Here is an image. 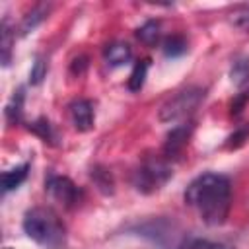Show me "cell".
<instances>
[{"instance_id": "d6986e66", "label": "cell", "mask_w": 249, "mask_h": 249, "mask_svg": "<svg viewBox=\"0 0 249 249\" xmlns=\"http://www.w3.org/2000/svg\"><path fill=\"white\" fill-rule=\"evenodd\" d=\"M91 177H93V181L97 183V187H99L103 193H107V195L113 193V179H111L109 171L95 167V169H91Z\"/></svg>"}, {"instance_id": "6da1fadb", "label": "cell", "mask_w": 249, "mask_h": 249, "mask_svg": "<svg viewBox=\"0 0 249 249\" xmlns=\"http://www.w3.org/2000/svg\"><path fill=\"white\" fill-rule=\"evenodd\" d=\"M185 204L193 206L208 226H222L231 206V185L226 175L202 173L185 191Z\"/></svg>"}, {"instance_id": "3957f363", "label": "cell", "mask_w": 249, "mask_h": 249, "mask_svg": "<svg viewBox=\"0 0 249 249\" xmlns=\"http://www.w3.org/2000/svg\"><path fill=\"white\" fill-rule=\"evenodd\" d=\"M204 99V89L200 88H187L177 91L173 97H169L161 109H160V121L161 123H177L181 119H187Z\"/></svg>"}, {"instance_id": "5b68a950", "label": "cell", "mask_w": 249, "mask_h": 249, "mask_svg": "<svg viewBox=\"0 0 249 249\" xmlns=\"http://www.w3.org/2000/svg\"><path fill=\"white\" fill-rule=\"evenodd\" d=\"M45 189L54 200H58L64 206H72L80 198V189L68 177H62V175H51L45 181Z\"/></svg>"}, {"instance_id": "9c48e42d", "label": "cell", "mask_w": 249, "mask_h": 249, "mask_svg": "<svg viewBox=\"0 0 249 249\" xmlns=\"http://www.w3.org/2000/svg\"><path fill=\"white\" fill-rule=\"evenodd\" d=\"M27 171H29V165L27 163H21L14 169H8L2 173V191L8 193V191H14L18 189L25 179H27Z\"/></svg>"}, {"instance_id": "ac0fdd59", "label": "cell", "mask_w": 249, "mask_h": 249, "mask_svg": "<svg viewBox=\"0 0 249 249\" xmlns=\"http://www.w3.org/2000/svg\"><path fill=\"white\" fill-rule=\"evenodd\" d=\"M0 47H2V64L8 66L10 64V53H12V31H10L6 19L2 21V43H0Z\"/></svg>"}, {"instance_id": "277c9868", "label": "cell", "mask_w": 249, "mask_h": 249, "mask_svg": "<svg viewBox=\"0 0 249 249\" xmlns=\"http://www.w3.org/2000/svg\"><path fill=\"white\" fill-rule=\"evenodd\" d=\"M171 167L163 161V160H148L144 165H140L134 173V187L140 193H154L158 189H161V185L167 183V179L171 177Z\"/></svg>"}, {"instance_id": "7a4b0ae2", "label": "cell", "mask_w": 249, "mask_h": 249, "mask_svg": "<svg viewBox=\"0 0 249 249\" xmlns=\"http://www.w3.org/2000/svg\"><path fill=\"white\" fill-rule=\"evenodd\" d=\"M23 231L41 245H54L64 237L56 216L43 208H33L23 218Z\"/></svg>"}, {"instance_id": "603a6c76", "label": "cell", "mask_w": 249, "mask_h": 249, "mask_svg": "<svg viewBox=\"0 0 249 249\" xmlns=\"http://www.w3.org/2000/svg\"><path fill=\"white\" fill-rule=\"evenodd\" d=\"M4 249H12V247H4Z\"/></svg>"}, {"instance_id": "8fae6325", "label": "cell", "mask_w": 249, "mask_h": 249, "mask_svg": "<svg viewBox=\"0 0 249 249\" xmlns=\"http://www.w3.org/2000/svg\"><path fill=\"white\" fill-rule=\"evenodd\" d=\"M230 78L237 88L249 86V56H241L233 62L230 70Z\"/></svg>"}, {"instance_id": "e0dca14e", "label": "cell", "mask_w": 249, "mask_h": 249, "mask_svg": "<svg viewBox=\"0 0 249 249\" xmlns=\"http://www.w3.org/2000/svg\"><path fill=\"white\" fill-rule=\"evenodd\" d=\"M21 107H23V91L19 89V91L12 97V101H10L8 109H6V115H8V121H10V123H18V121L21 119Z\"/></svg>"}, {"instance_id": "9a60e30c", "label": "cell", "mask_w": 249, "mask_h": 249, "mask_svg": "<svg viewBox=\"0 0 249 249\" xmlns=\"http://www.w3.org/2000/svg\"><path fill=\"white\" fill-rule=\"evenodd\" d=\"M230 16H231L230 19H231L233 27H237L241 31H249V4H243V6L233 8V12Z\"/></svg>"}, {"instance_id": "8992f818", "label": "cell", "mask_w": 249, "mask_h": 249, "mask_svg": "<svg viewBox=\"0 0 249 249\" xmlns=\"http://www.w3.org/2000/svg\"><path fill=\"white\" fill-rule=\"evenodd\" d=\"M70 117L76 130H91L93 126V105L88 99H76L70 103Z\"/></svg>"}, {"instance_id": "4fadbf2b", "label": "cell", "mask_w": 249, "mask_h": 249, "mask_svg": "<svg viewBox=\"0 0 249 249\" xmlns=\"http://www.w3.org/2000/svg\"><path fill=\"white\" fill-rule=\"evenodd\" d=\"M136 37L146 43V45H156L158 37H160V25L156 21H146L138 31H136Z\"/></svg>"}, {"instance_id": "7c38bea8", "label": "cell", "mask_w": 249, "mask_h": 249, "mask_svg": "<svg viewBox=\"0 0 249 249\" xmlns=\"http://www.w3.org/2000/svg\"><path fill=\"white\" fill-rule=\"evenodd\" d=\"M146 74H148V60H140L134 64L130 78H128V89L130 91H140L144 82H146Z\"/></svg>"}, {"instance_id": "ba28073f", "label": "cell", "mask_w": 249, "mask_h": 249, "mask_svg": "<svg viewBox=\"0 0 249 249\" xmlns=\"http://www.w3.org/2000/svg\"><path fill=\"white\" fill-rule=\"evenodd\" d=\"M103 54H105V60L109 66H121L130 60L132 51L126 43H113V45H107Z\"/></svg>"}, {"instance_id": "44dd1931", "label": "cell", "mask_w": 249, "mask_h": 249, "mask_svg": "<svg viewBox=\"0 0 249 249\" xmlns=\"http://www.w3.org/2000/svg\"><path fill=\"white\" fill-rule=\"evenodd\" d=\"M31 128H33L41 138H45V140H51V138H53V130H51V124H49L47 119H39L37 123H33Z\"/></svg>"}, {"instance_id": "5bb4252c", "label": "cell", "mask_w": 249, "mask_h": 249, "mask_svg": "<svg viewBox=\"0 0 249 249\" xmlns=\"http://www.w3.org/2000/svg\"><path fill=\"white\" fill-rule=\"evenodd\" d=\"M187 51V41L179 35H173V37H167L165 43H163V53L165 56H181L183 53Z\"/></svg>"}, {"instance_id": "ffe728a7", "label": "cell", "mask_w": 249, "mask_h": 249, "mask_svg": "<svg viewBox=\"0 0 249 249\" xmlns=\"http://www.w3.org/2000/svg\"><path fill=\"white\" fill-rule=\"evenodd\" d=\"M47 76V64L41 60V58H37L35 62H33V66H31V72H29V82L31 84H39L43 78Z\"/></svg>"}, {"instance_id": "52a82bcc", "label": "cell", "mask_w": 249, "mask_h": 249, "mask_svg": "<svg viewBox=\"0 0 249 249\" xmlns=\"http://www.w3.org/2000/svg\"><path fill=\"white\" fill-rule=\"evenodd\" d=\"M191 130H193V126H191L189 123H183V124L173 126L171 132L167 134V140H165V154H167V156L179 154V152L185 148V144L189 142Z\"/></svg>"}, {"instance_id": "7402d4cb", "label": "cell", "mask_w": 249, "mask_h": 249, "mask_svg": "<svg viewBox=\"0 0 249 249\" xmlns=\"http://www.w3.org/2000/svg\"><path fill=\"white\" fill-rule=\"evenodd\" d=\"M247 99H249V91H243V93H241V95L231 103V113H233V115H237V113L243 109V105H245V101H247Z\"/></svg>"}, {"instance_id": "30bf717a", "label": "cell", "mask_w": 249, "mask_h": 249, "mask_svg": "<svg viewBox=\"0 0 249 249\" xmlns=\"http://www.w3.org/2000/svg\"><path fill=\"white\" fill-rule=\"evenodd\" d=\"M179 249H233V245L222 243V241H212L206 237H185L179 245Z\"/></svg>"}, {"instance_id": "2e32d148", "label": "cell", "mask_w": 249, "mask_h": 249, "mask_svg": "<svg viewBox=\"0 0 249 249\" xmlns=\"http://www.w3.org/2000/svg\"><path fill=\"white\" fill-rule=\"evenodd\" d=\"M45 16H47V10H45V8H35L33 12H29V14L23 18V21H21V33L25 35V33L33 31V29L43 21Z\"/></svg>"}]
</instances>
